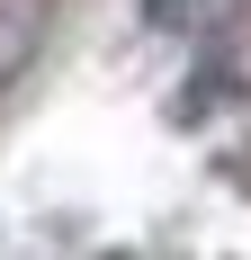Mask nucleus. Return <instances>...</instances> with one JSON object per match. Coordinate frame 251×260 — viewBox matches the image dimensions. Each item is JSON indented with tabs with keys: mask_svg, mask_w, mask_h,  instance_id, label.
<instances>
[{
	"mask_svg": "<svg viewBox=\"0 0 251 260\" xmlns=\"http://www.w3.org/2000/svg\"><path fill=\"white\" fill-rule=\"evenodd\" d=\"M45 27H54V0H0V90L27 81V63L45 54Z\"/></svg>",
	"mask_w": 251,
	"mask_h": 260,
	"instance_id": "1",
	"label": "nucleus"
}]
</instances>
